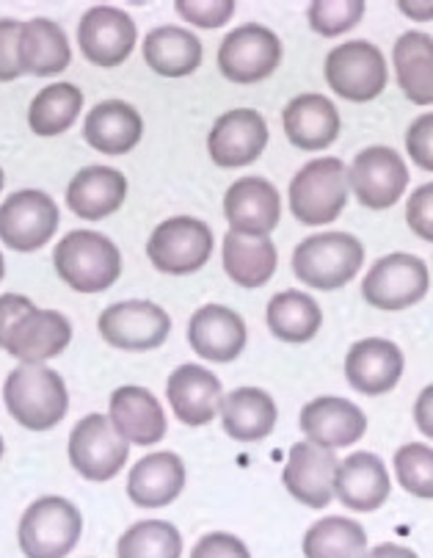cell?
I'll return each instance as SVG.
<instances>
[{"instance_id": "6da1fadb", "label": "cell", "mask_w": 433, "mask_h": 558, "mask_svg": "<svg viewBox=\"0 0 433 558\" xmlns=\"http://www.w3.org/2000/svg\"><path fill=\"white\" fill-rule=\"evenodd\" d=\"M72 324L64 313L39 310L28 296H0V349L23 365H42L70 345Z\"/></svg>"}, {"instance_id": "7a4b0ae2", "label": "cell", "mask_w": 433, "mask_h": 558, "mask_svg": "<svg viewBox=\"0 0 433 558\" xmlns=\"http://www.w3.org/2000/svg\"><path fill=\"white\" fill-rule=\"evenodd\" d=\"M53 266L72 291L102 293L120 279L122 255L102 232L72 230L55 246Z\"/></svg>"}, {"instance_id": "3957f363", "label": "cell", "mask_w": 433, "mask_h": 558, "mask_svg": "<svg viewBox=\"0 0 433 558\" xmlns=\"http://www.w3.org/2000/svg\"><path fill=\"white\" fill-rule=\"evenodd\" d=\"M3 401L9 415L30 432H48L59 426L70 410L64 379L45 365L14 368L3 385Z\"/></svg>"}, {"instance_id": "277c9868", "label": "cell", "mask_w": 433, "mask_h": 558, "mask_svg": "<svg viewBox=\"0 0 433 558\" xmlns=\"http://www.w3.org/2000/svg\"><path fill=\"white\" fill-rule=\"evenodd\" d=\"M364 246L350 232H321L296 246L293 274L314 291H337L357 277Z\"/></svg>"}, {"instance_id": "5b68a950", "label": "cell", "mask_w": 433, "mask_h": 558, "mask_svg": "<svg viewBox=\"0 0 433 558\" xmlns=\"http://www.w3.org/2000/svg\"><path fill=\"white\" fill-rule=\"evenodd\" d=\"M84 534V517L72 500L45 495L25 509L17 539L25 558H66Z\"/></svg>"}, {"instance_id": "8992f818", "label": "cell", "mask_w": 433, "mask_h": 558, "mask_svg": "<svg viewBox=\"0 0 433 558\" xmlns=\"http://www.w3.org/2000/svg\"><path fill=\"white\" fill-rule=\"evenodd\" d=\"M287 199L293 219L301 225H329L348 205V169L339 158H314L298 169Z\"/></svg>"}, {"instance_id": "52a82bcc", "label": "cell", "mask_w": 433, "mask_h": 558, "mask_svg": "<svg viewBox=\"0 0 433 558\" xmlns=\"http://www.w3.org/2000/svg\"><path fill=\"white\" fill-rule=\"evenodd\" d=\"M213 255V230L194 216H174L154 227L147 241L152 266L172 277L194 274Z\"/></svg>"}, {"instance_id": "ba28073f", "label": "cell", "mask_w": 433, "mask_h": 558, "mask_svg": "<svg viewBox=\"0 0 433 558\" xmlns=\"http://www.w3.org/2000/svg\"><path fill=\"white\" fill-rule=\"evenodd\" d=\"M282 61L280 36L260 23L230 31L219 48V70L226 81L240 86L260 84L276 72Z\"/></svg>"}, {"instance_id": "9c48e42d", "label": "cell", "mask_w": 433, "mask_h": 558, "mask_svg": "<svg viewBox=\"0 0 433 558\" xmlns=\"http://www.w3.org/2000/svg\"><path fill=\"white\" fill-rule=\"evenodd\" d=\"M131 442L122 440L106 415H86L70 434V462L86 482L106 484L125 468Z\"/></svg>"}, {"instance_id": "30bf717a", "label": "cell", "mask_w": 433, "mask_h": 558, "mask_svg": "<svg viewBox=\"0 0 433 558\" xmlns=\"http://www.w3.org/2000/svg\"><path fill=\"white\" fill-rule=\"evenodd\" d=\"M428 286H431V277H428L425 263L406 252H395V255H386L373 263L362 282V296L373 307L398 313V310L415 307L417 302H422Z\"/></svg>"}, {"instance_id": "8fae6325", "label": "cell", "mask_w": 433, "mask_h": 558, "mask_svg": "<svg viewBox=\"0 0 433 558\" xmlns=\"http://www.w3.org/2000/svg\"><path fill=\"white\" fill-rule=\"evenodd\" d=\"M326 81L334 95L370 102L386 89V61L373 43H343L326 56Z\"/></svg>"}, {"instance_id": "7c38bea8", "label": "cell", "mask_w": 433, "mask_h": 558, "mask_svg": "<svg viewBox=\"0 0 433 558\" xmlns=\"http://www.w3.org/2000/svg\"><path fill=\"white\" fill-rule=\"evenodd\" d=\"M59 205L45 191H17L0 205V241L14 252H36L59 230Z\"/></svg>"}, {"instance_id": "4fadbf2b", "label": "cell", "mask_w": 433, "mask_h": 558, "mask_svg": "<svg viewBox=\"0 0 433 558\" xmlns=\"http://www.w3.org/2000/svg\"><path fill=\"white\" fill-rule=\"evenodd\" d=\"M406 185H409V169L400 153L392 147L362 149L348 169V189L370 210H386L398 205Z\"/></svg>"}, {"instance_id": "5bb4252c", "label": "cell", "mask_w": 433, "mask_h": 558, "mask_svg": "<svg viewBox=\"0 0 433 558\" xmlns=\"http://www.w3.org/2000/svg\"><path fill=\"white\" fill-rule=\"evenodd\" d=\"M102 340L120 351H152L166 343L172 318L152 302H120L100 313Z\"/></svg>"}, {"instance_id": "9a60e30c", "label": "cell", "mask_w": 433, "mask_h": 558, "mask_svg": "<svg viewBox=\"0 0 433 558\" xmlns=\"http://www.w3.org/2000/svg\"><path fill=\"white\" fill-rule=\"evenodd\" d=\"M265 119L251 108H232V111L221 113L208 136V153L215 167L221 169L249 167L265 153Z\"/></svg>"}, {"instance_id": "2e32d148", "label": "cell", "mask_w": 433, "mask_h": 558, "mask_svg": "<svg viewBox=\"0 0 433 558\" xmlns=\"http://www.w3.org/2000/svg\"><path fill=\"white\" fill-rule=\"evenodd\" d=\"M138 43V28L116 7H95L84 14L77 25V45L81 53L97 66H120L131 59Z\"/></svg>"}, {"instance_id": "e0dca14e", "label": "cell", "mask_w": 433, "mask_h": 558, "mask_svg": "<svg viewBox=\"0 0 433 558\" xmlns=\"http://www.w3.org/2000/svg\"><path fill=\"white\" fill-rule=\"evenodd\" d=\"M301 432L307 442L326 451L348 448L359 442L368 432V417L354 401L339 396H321L301 410Z\"/></svg>"}, {"instance_id": "ac0fdd59", "label": "cell", "mask_w": 433, "mask_h": 558, "mask_svg": "<svg viewBox=\"0 0 433 558\" xmlns=\"http://www.w3.org/2000/svg\"><path fill=\"white\" fill-rule=\"evenodd\" d=\"M224 216L232 232L249 238H268V232L280 225L282 199L276 185L265 178H240L226 189Z\"/></svg>"}, {"instance_id": "d6986e66", "label": "cell", "mask_w": 433, "mask_h": 558, "mask_svg": "<svg viewBox=\"0 0 433 558\" xmlns=\"http://www.w3.org/2000/svg\"><path fill=\"white\" fill-rule=\"evenodd\" d=\"M337 464L334 451L318 448L307 440L296 442L290 448L285 470H282V484L298 504L309 506V509H323L334 498Z\"/></svg>"}, {"instance_id": "ffe728a7", "label": "cell", "mask_w": 433, "mask_h": 558, "mask_svg": "<svg viewBox=\"0 0 433 558\" xmlns=\"http://www.w3.org/2000/svg\"><path fill=\"white\" fill-rule=\"evenodd\" d=\"M404 365V351L392 340L364 338L350 345L345 356V376L354 390L375 398L398 387Z\"/></svg>"}, {"instance_id": "44dd1931", "label": "cell", "mask_w": 433, "mask_h": 558, "mask_svg": "<svg viewBox=\"0 0 433 558\" xmlns=\"http://www.w3.org/2000/svg\"><path fill=\"white\" fill-rule=\"evenodd\" d=\"M246 324L235 310L221 307V304H208L190 315L188 324V343L199 356L210 363H232L238 360L246 349Z\"/></svg>"}, {"instance_id": "7402d4cb", "label": "cell", "mask_w": 433, "mask_h": 558, "mask_svg": "<svg viewBox=\"0 0 433 558\" xmlns=\"http://www.w3.org/2000/svg\"><path fill=\"white\" fill-rule=\"evenodd\" d=\"M111 426L133 446H154L166 434V415L158 396L138 385H125L111 396Z\"/></svg>"}, {"instance_id": "603a6c76", "label": "cell", "mask_w": 433, "mask_h": 558, "mask_svg": "<svg viewBox=\"0 0 433 558\" xmlns=\"http://www.w3.org/2000/svg\"><path fill=\"white\" fill-rule=\"evenodd\" d=\"M166 396L174 415H177L185 426H208V423L221 412V401H224L219 376L194 363L180 365V368L169 376Z\"/></svg>"}, {"instance_id": "cb8c5ba5", "label": "cell", "mask_w": 433, "mask_h": 558, "mask_svg": "<svg viewBox=\"0 0 433 558\" xmlns=\"http://www.w3.org/2000/svg\"><path fill=\"white\" fill-rule=\"evenodd\" d=\"M392 493L389 473L375 453L359 451L337 464L334 495L350 511H375Z\"/></svg>"}, {"instance_id": "d4e9b609", "label": "cell", "mask_w": 433, "mask_h": 558, "mask_svg": "<svg viewBox=\"0 0 433 558\" xmlns=\"http://www.w3.org/2000/svg\"><path fill=\"white\" fill-rule=\"evenodd\" d=\"M282 125H285V136L293 147L304 149V153H321L337 142L339 113L329 97L298 95L287 102Z\"/></svg>"}, {"instance_id": "484cf974", "label": "cell", "mask_w": 433, "mask_h": 558, "mask_svg": "<svg viewBox=\"0 0 433 558\" xmlns=\"http://www.w3.org/2000/svg\"><path fill=\"white\" fill-rule=\"evenodd\" d=\"M185 464L177 453L158 451L138 459L127 475V495L141 509H163L183 495Z\"/></svg>"}, {"instance_id": "4316f807", "label": "cell", "mask_w": 433, "mask_h": 558, "mask_svg": "<svg viewBox=\"0 0 433 558\" xmlns=\"http://www.w3.org/2000/svg\"><path fill=\"white\" fill-rule=\"evenodd\" d=\"M144 136V119L131 102L106 100L86 113L84 138L102 155H127Z\"/></svg>"}, {"instance_id": "83f0119b", "label": "cell", "mask_w": 433, "mask_h": 558, "mask_svg": "<svg viewBox=\"0 0 433 558\" xmlns=\"http://www.w3.org/2000/svg\"><path fill=\"white\" fill-rule=\"evenodd\" d=\"M127 180L111 167H86L72 178L66 205L77 219L100 221L125 205Z\"/></svg>"}, {"instance_id": "f1b7e54d", "label": "cell", "mask_w": 433, "mask_h": 558, "mask_svg": "<svg viewBox=\"0 0 433 558\" xmlns=\"http://www.w3.org/2000/svg\"><path fill=\"white\" fill-rule=\"evenodd\" d=\"M17 59L23 75L36 77H50L59 75L70 66L72 61V48L70 39H66L64 28L53 20L36 17L23 23L20 31V45H17Z\"/></svg>"}, {"instance_id": "f546056e", "label": "cell", "mask_w": 433, "mask_h": 558, "mask_svg": "<svg viewBox=\"0 0 433 558\" xmlns=\"http://www.w3.org/2000/svg\"><path fill=\"white\" fill-rule=\"evenodd\" d=\"M276 404L260 387H238L221 401V426L238 442L265 440L276 426Z\"/></svg>"}, {"instance_id": "4dcf8cb0", "label": "cell", "mask_w": 433, "mask_h": 558, "mask_svg": "<svg viewBox=\"0 0 433 558\" xmlns=\"http://www.w3.org/2000/svg\"><path fill=\"white\" fill-rule=\"evenodd\" d=\"M141 50L149 70L163 77L194 75L205 59L202 43L180 25H161V28L149 31Z\"/></svg>"}, {"instance_id": "1f68e13d", "label": "cell", "mask_w": 433, "mask_h": 558, "mask_svg": "<svg viewBox=\"0 0 433 558\" xmlns=\"http://www.w3.org/2000/svg\"><path fill=\"white\" fill-rule=\"evenodd\" d=\"M398 86L415 106H433V39L420 31H406L392 50Z\"/></svg>"}, {"instance_id": "d6a6232c", "label": "cell", "mask_w": 433, "mask_h": 558, "mask_svg": "<svg viewBox=\"0 0 433 558\" xmlns=\"http://www.w3.org/2000/svg\"><path fill=\"white\" fill-rule=\"evenodd\" d=\"M224 271L240 288H262L276 271V246L268 238H249L238 232H226L224 238Z\"/></svg>"}, {"instance_id": "836d02e7", "label": "cell", "mask_w": 433, "mask_h": 558, "mask_svg": "<svg viewBox=\"0 0 433 558\" xmlns=\"http://www.w3.org/2000/svg\"><path fill=\"white\" fill-rule=\"evenodd\" d=\"M268 329L285 343H307L323 324L321 304L304 291H282L268 302Z\"/></svg>"}, {"instance_id": "e575fe53", "label": "cell", "mask_w": 433, "mask_h": 558, "mask_svg": "<svg viewBox=\"0 0 433 558\" xmlns=\"http://www.w3.org/2000/svg\"><path fill=\"white\" fill-rule=\"evenodd\" d=\"M84 108V92L75 84H53L45 86L39 95L30 100L28 125L36 136H61L75 125Z\"/></svg>"}, {"instance_id": "d590c367", "label": "cell", "mask_w": 433, "mask_h": 558, "mask_svg": "<svg viewBox=\"0 0 433 558\" xmlns=\"http://www.w3.org/2000/svg\"><path fill=\"white\" fill-rule=\"evenodd\" d=\"M368 534L357 520L348 517H323L304 536L307 558H364Z\"/></svg>"}, {"instance_id": "8d00e7d4", "label": "cell", "mask_w": 433, "mask_h": 558, "mask_svg": "<svg viewBox=\"0 0 433 558\" xmlns=\"http://www.w3.org/2000/svg\"><path fill=\"white\" fill-rule=\"evenodd\" d=\"M183 534L166 520H144L131 525L116 542V558H180Z\"/></svg>"}, {"instance_id": "74e56055", "label": "cell", "mask_w": 433, "mask_h": 558, "mask_svg": "<svg viewBox=\"0 0 433 558\" xmlns=\"http://www.w3.org/2000/svg\"><path fill=\"white\" fill-rule=\"evenodd\" d=\"M395 475L409 495L433 500V448L422 442H409L395 453Z\"/></svg>"}, {"instance_id": "f35d334b", "label": "cell", "mask_w": 433, "mask_h": 558, "mask_svg": "<svg viewBox=\"0 0 433 558\" xmlns=\"http://www.w3.org/2000/svg\"><path fill=\"white\" fill-rule=\"evenodd\" d=\"M364 0H314L312 7H309L307 17H309V28L314 34L332 36L348 34L350 28H357L364 17Z\"/></svg>"}, {"instance_id": "ab89813d", "label": "cell", "mask_w": 433, "mask_h": 558, "mask_svg": "<svg viewBox=\"0 0 433 558\" xmlns=\"http://www.w3.org/2000/svg\"><path fill=\"white\" fill-rule=\"evenodd\" d=\"M174 9L199 28H221L235 14V0H177Z\"/></svg>"}, {"instance_id": "60d3db41", "label": "cell", "mask_w": 433, "mask_h": 558, "mask_svg": "<svg viewBox=\"0 0 433 558\" xmlns=\"http://www.w3.org/2000/svg\"><path fill=\"white\" fill-rule=\"evenodd\" d=\"M406 153L422 172L433 174V111L422 113L411 122L409 133H406Z\"/></svg>"}, {"instance_id": "b9f144b4", "label": "cell", "mask_w": 433, "mask_h": 558, "mask_svg": "<svg viewBox=\"0 0 433 558\" xmlns=\"http://www.w3.org/2000/svg\"><path fill=\"white\" fill-rule=\"evenodd\" d=\"M406 221L411 232L428 244H433V183L420 185L406 203Z\"/></svg>"}, {"instance_id": "7bdbcfd3", "label": "cell", "mask_w": 433, "mask_h": 558, "mask_svg": "<svg viewBox=\"0 0 433 558\" xmlns=\"http://www.w3.org/2000/svg\"><path fill=\"white\" fill-rule=\"evenodd\" d=\"M190 558H251V553L244 545V539H238L235 534L213 531V534H205L202 539L196 542Z\"/></svg>"}, {"instance_id": "ee69618b", "label": "cell", "mask_w": 433, "mask_h": 558, "mask_svg": "<svg viewBox=\"0 0 433 558\" xmlns=\"http://www.w3.org/2000/svg\"><path fill=\"white\" fill-rule=\"evenodd\" d=\"M20 31H23V23L17 20H0V84L17 81L23 75L17 59Z\"/></svg>"}, {"instance_id": "f6af8a7d", "label": "cell", "mask_w": 433, "mask_h": 558, "mask_svg": "<svg viewBox=\"0 0 433 558\" xmlns=\"http://www.w3.org/2000/svg\"><path fill=\"white\" fill-rule=\"evenodd\" d=\"M415 423L428 440H433V385H428L425 390L417 396L415 404Z\"/></svg>"}, {"instance_id": "bcb514c9", "label": "cell", "mask_w": 433, "mask_h": 558, "mask_svg": "<svg viewBox=\"0 0 433 558\" xmlns=\"http://www.w3.org/2000/svg\"><path fill=\"white\" fill-rule=\"evenodd\" d=\"M364 558H420V556L404 545H392V542H384V545H379V547H373V550L364 553Z\"/></svg>"}, {"instance_id": "7dc6e473", "label": "cell", "mask_w": 433, "mask_h": 558, "mask_svg": "<svg viewBox=\"0 0 433 558\" xmlns=\"http://www.w3.org/2000/svg\"><path fill=\"white\" fill-rule=\"evenodd\" d=\"M398 9L411 20H433V3H398Z\"/></svg>"}, {"instance_id": "c3c4849f", "label": "cell", "mask_w": 433, "mask_h": 558, "mask_svg": "<svg viewBox=\"0 0 433 558\" xmlns=\"http://www.w3.org/2000/svg\"><path fill=\"white\" fill-rule=\"evenodd\" d=\"M3 274H7V260H3V255H0V282H3Z\"/></svg>"}, {"instance_id": "681fc988", "label": "cell", "mask_w": 433, "mask_h": 558, "mask_svg": "<svg viewBox=\"0 0 433 558\" xmlns=\"http://www.w3.org/2000/svg\"><path fill=\"white\" fill-rule=\"evenodd\" d=\"M3 183H7V178H3V169H0V191H3Z\"/></svg>"}, {"instance_id": "f907efd6", "label": "cell", "mask_w": 433, "mask_h": 558, "mask_svg": "<svg viewBox=\"0 0 433 558\" xmlns=\"http://www.w3.org/2000/svg\"><path fill=\"white\" fill-rule=\"evenodd\" d=\"M3 451H7V446H3V437H0V459H3Z\"/></svg>"}]
</instances>
